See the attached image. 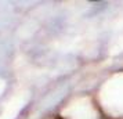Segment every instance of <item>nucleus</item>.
I'll use <instances>...</instances> for the list:
<instances>
[]
</instances>
